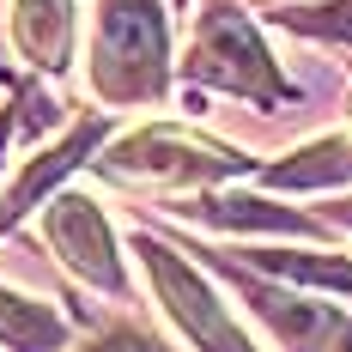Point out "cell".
Returning a JSON list of instances; mask_svg holds the SVG:
<instances>
[{
  "label": "cell",
  "mask_w": 352,
  "mask_h": 352,
  "mask_svg": "<svg viewBox=\"0 0 352 352\" xmlns=\"http://www.w3.org/2000/svg\"><path fill=\"white\" fill-rule=\"evenodd\" d=\"M91 91L109 109L158 104L170 91V25L158 0H98Z\"/></svg>",
  "instance_id": "cell-1"
},
{
  "label": "cell",
  "mask_w": 352,
  "mask_h": 352,
  "mask_svg": "<svg viewBox=\"0 0 352 352\" xmlns=\"http://www.w3.org/2000/svg\"><path fill=\"white\" fill-rule=\"evenodd\" d=\"M188 79L195 85H212V91H231L243 104H261V109H280L298 98V85L280 73V61L267 55V43L255 31L243 6L231 0H207L195 12V36H188Z\"/></svg>",
  "instance_id": "cell-2"
},
{
  "label": "cell",
  "mask_w": 352,
  "mask_h": 352,
  "mask_svg": "<svg viewBox=\"0 0 352 352\" xmlns=\"http://www.w3.org/2000/svg\"><path fill=\"white\" fill-rule=\"evenodd\" d=\"M98 170L116 182H146V188H207L219 176H243L249 158L237 146H219L195 128H176V122H152L134 128L128 140H116L98 158Z\"/></svg>",
  "instance_id": "cell-3"
},
{
  "label": "cell",
  "mask_w": 352,
  "mask_h": 352,
  "mask_svg": "<svg viewBox=\"0 0 352 352\" xmlns=\"http://www.w3.org/2000/svg\"><path fill=\"white\" fill-rule=\"evenodd\" d=\"M134 255H140V267H146V280H152V292H158V304H164V316L201 352H255L249 334L231 322V310L219 304V292L176 249H164L158 237H134Z\"/></svg>",
  "instance_id": "cell-4"
},
{
  "label": "cell",
  "mask_w": 352,
  "mask_h": 352,
  "mask_svg": "<svg viewBox=\"0 0 352 352\" xmlns=\"http://www.w3.org/2000/svg\"><path fill=\"white\" fill-rule=\"evenodd\" d=\"M43 237L61 255V267L79 274L85 285H98L109 298L128 292L122 255H116V231H109V219H104L98 201H85V195H49V207H43Z\"/></svg>",
  "instance_id": "cell-5"
},
{
  "label": "cell",
  "mask_w": 352,
  "mask_h": 352,
  "mask_svg": "<svg viewBox=\"0 0 352 352\" xmlns=\"http://www.w3.org/2000/svg\"><path fill=\"white\" fill-rule=\"evenodd\" d=\"M219 267L237 280V292L249 298V310L267 322V328H274L292 352H322L328 340H334V328H340V316H334V310H322V304H310V298H292V292L261 285L243 261H219Z\"/></svg>",
  "instance_id": "cell-6"
},
{
  "label": "cell",
  "mask_w": 352,
  "mask_h": 352,
  "mask_svg": "<svg viewBox=\"0 0 352 352\" xmlns=\"http://www.w3.org/2000/svg\"><path fill=\"white\" fill-rule=\"evenodd\" d=\"M6 31L36 73H61L73 61V0H12Z\"/></svg>",
  "instance_id": "cell-7"
},
{
  "label": "cell",
  "mask_w": 352,
  "mask_h": 352,
  "mask_svg": "<svg viewBox=\"0 0 352 352\" xmlns=\"http://www.w3.org/2000/svg\"><path fill=\"white\" fill-rule=\"evenodd\" d=\"M0 346L12 352H67V322L55 304H36L25 292L0 285Z\"/></svg>",
  "instance_id": "cell-8"
},
{
  "label": "cell",
  "mask_w": 352,
  "mask_h": 352,
  "mask_svg": "<svg viewBox=\"0 0 352 352\" xmlns=\"http://www.w3.org/2000/svg\"><path fill=\"white\" fill-rule=\"evenodd\" d=\"M261 182L267 188H340V182H352V140L346 134H328V140L292 152L285 164H267Z\"/></svg>",
  "instance_id": "cell-9"
},
{
  "label": "cell",
  "mask_w": 352,
  "mask_h": 352,
  "mask_svg": "<svg viewBox=\"0 0 352 352\" xmlns=\"http://www.w3.org/2000/svg\"><path fill=\"white\" fill-rule=\"evenodd\" d=\"M188 212L207 219V225H225V231H298V237H322L316 219H304V212H292V207H274V201H255V195H231V201L201 195Z\"/></svg>",
  "instance_id": "cell-10"
},
{
  "label": "cell",
  "mask_w": 352,
  "mask_h": 352,
  "mask_svg": "<svg viewBox=\"0 0 352 352\" xmlns=\"http://www.w3.org/2000/svg\"><path fill=\"white\" fill-rule=\"evenodd\" d=\"M249 274H274V280L322 285V292H352V255H298V249H243Z\"/></svg>",
  "instance_id": "cell-11"
},
{
  "label": "cell",
  "mask_w": 352,
  "mask_h": 352,
  "mask_svg": "<svg viewBox=\"0 0 352 352\" xmlns=\"http://www.w3.org/2000/svg\"><path fill=\"white\" fill-rule=\"evenodd\" d=\"M274 25L316 43H352V0H304V6H280Z\"/></svg>",
  "instance_id": "cell-12"
},
{
  "label": "cell",
  "mask_w": 352,
  "mask_h": 352,
  "mask_svg": "<svg viewBox=\"0 0 352 352\" xmlns=\"http://www.w3.org/2000/svg\"><path fill=\"white\" fill-rule=\"evenodd\" d=\"M85 352H164V346L146 340V334H134V328H116V334H104V340H91Z\"/></svg>",
  "instance_id": "cell-13"
},
{
  "label": "cell",
  "mask_w": 352,
  "mask_h": 352,
  "mask_svg": "<svg viewBox=\"0 0 352 352\" xmlns=\"http://www.w3.org/2000/svg\"><path fill=\"white\" fill-rule=\"evenodd\" d=\"M12 128H19V116L6 109V116H0V164H6V140H12Z\"/></svg>",
  "instance_id": "cell-14"
}]
</instances>
